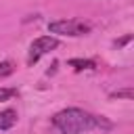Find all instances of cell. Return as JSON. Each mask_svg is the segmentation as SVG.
<instances>
[{"instance_id": "9c48e42d", "label": "cell", "mask_w": 134, "mask_h": 134, "mask_svg": "<svg viewBox=\"0 0 134 134\" xmlns=\"http://www.w3.org/2000/svg\"><path fill=\"white\" fill-rule=\"evenodd\" d=\"M130 40H132V36H130V34H128V36H124V38H121V40H117V42H115V46H124V44H128V42H130Z\"/></svg>"}, {"instance_id": "52a82bcc", "label": "cell", "mask_w": 134, "mask_h": 134, "mask_svg": "<svg viewBox=\"0 0 134 134\" xmlns=\"http://www.w3.org/2000/svg\"><path fill=\"white\" fill-rule=\"evenodd\" d=\"M17 90L15 88H0V100H8L10 96H15Z\"/></svg>"}, {"instance_id": "277c9868", "label": "cell", "mask_w": 134, "mask_h": 134, "mask_svg": "<svg viewBox=\"0 0 134 134\" xmlns=\"http://www.w3.org/2000/svg\"><path fill=\"white\" fill-rule=\"evenodd\" d=\"M15 124H17V111L15 109L0 111V130H10Z\"/></svg>"}, {"instance_id": "6da1fadb", "label": "cell", "mask_w": 134, "mask_h": 134, "mask_svg": "<svg viewBox=\"0 0 134 134\" xmlns=\"http://www.w3.org/2000/svg\"><path fill=\"white\" fill-rule=\"evenodd\" d=\"M52 126L61 134H82L88 130H111L113 128V124L109 119H105L103 115H92L77 107L59 111L52 117Z\"/></svg>"}, {"instance_id": "ba28073f", "label": "cell", "mask_w": 134, "mask_h": 134, "mask_svg": "<svg viewBox=\"0 0 134 134\" xmlns=\"http://www.w3.org/2000/svg\"><path fill=\"white\" fill-rule=\"evenodd\" d=\"M111 96H113V98H134V92H132V90H117V92H113Z\"/></svg>"}, {"instance_id": "8992f818", "label": "cell", "mask_w": 134, "mask_h": 134, "mask_svg": "<svg viewBox=\"0 0 134 134\" xmlns=\"http://www.w3.org/2000/svg\"><path fill=\"white\" fill-rule=\"evenodd\" d=\"M13 71H15V67H13V63H10V61H2V63H0V77L10 75Z\"/></svg>"}, {"instance_id": "3957f363", "label": "cell", "mask_w": 134, "mask_h": 134, "mask_svg": "<svg viewBox=\"0 0 134 134\" xmlns=\"http://www.w3.org/2000/svg\"><path fill=\"white\" fill-rule=\"evenodd\" d=\"M57 46H59V40H57V38H52V36H42V38L34 40V42H31V46H29L27 63H29V65H34L42 54H46V52L54 50Z\"/></svg>"}, {"instance_id": "7a4b0ae2", "label": "cell", "mask_w": 134, "mask_h": 134, "mask_svg": "<svg viewBox=\"0 0 134 134\" xmlns=\"http://www.w3.org/2000/svg\"><path fill=\"white\" fill-rule=\"evenodd\" d=\"M50 34H61V36H84L90 31V25L77 19H63V21H52L48 23Z\"/></svg>"}, {"instance_id": "5b68a950", "label": "cell", "mask_w": 134, "mask_h": 134, "mask_svg": "<svg viewBox=\"0 0 134 134\" xmlns=\"http://www.w3.org/2000/svg\"><path fill=\"white\" fill-rule=\"evenodd\" d=\"M69 65L75 67L77 71H82V69H94V61H90V59H71Z\"/></svg>"}]
</instances>
